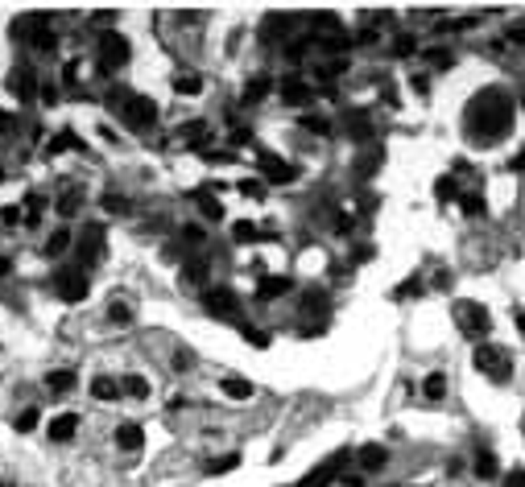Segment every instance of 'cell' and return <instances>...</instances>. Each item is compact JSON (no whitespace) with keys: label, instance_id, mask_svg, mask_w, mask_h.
I'll use <instances>...</instances> for the list:
<instances>
[{"label":"cell","instance_id":"7dc6e473","mask_svg":"<svg viewBox=\"0 0 525 487\" xmlns=\"http://www.w3.org/2000/svg\"><path fill=\"white\" fill-rule=\"evenodd\" d=\"M0 177H4V170H0Z\"/></svg>","mask_w":525,"mask_h":487},{"label":"cell","instance_id":"ba28073f","mask_svg":"<svg viewBox=\"0 0 525 487\" xmlns=\"http://www.w3.org/2000/svg\"><path fill=\"white\" fill-rule=\"evenodd\" d=\"M344 463H348V450H335V454H331V458H323V463H318V467H314V471H310L298 487H327L331 479H335V471H340Z\"/></svg>","mask_w":525,"mask_h":487},{"label":"cell","instance_id":"d4e9b609","mask_svg":"<svg viewBox=\"0 0 525 487\" xmlns=\"http://www.w3.org/2000/svg\"><path fill=\"white\" fill-rule=\"evenodd\" d=\"M435 194H438V203H459V186H455V177H438Z\"/></svg>","mask_w":525,"mask_h":487},{"label":"cell","instance_id":"277c9868","mask_svg":"<svg viewBox=\"0 0 525 487\" xmlns=\"http://www.w3.org/2000/svg\"><path fill=\"white\" fill-rule=\"evenodd\" d=\"M129 58H132V50H129V42H125L120 34H104V38H99V71H104V75L120 71Z\"/></svg>","mask_w":525,"mask_h":487},{"label":"cell","instance_id":"7c38bea8","mask_svg":"<svg viewBox=\"0 0 525 487\" xmlns=\"http://www.w3.org/2000/svg\"><path fill=\"white\" fill-rule=\"evenodd\" d=\"M75 430H79V417H75V413H58V417L50 421V438H54V442L75 438Z\"/></svg>","mask_w":525,"mask_h":487},{"label":"cell","instance_id":"ffe728a7","mask_svg":"<svg viewBox=\"0 0 525 487\" xmlns=\"http://www.w3.org/2000/svg\"><path fill=\"white\" fill-rule=\"evenodd\" d=\"M120 393L132 400H145L149 397V380H145V376H125V380H120Z\"/></svg>","mask_w":525,"mask_h":487},{"label":"cell","instance_id":"5b68a950","mask_svg":"<svg viewBox=\"0 0 525 487\" xmlns=\"http://www.w3.org/2000/svg\"><path fill=\"white\" fill-rule=\"evenodd\" d=\"M54 289H58V298H62L66 306H75V302L88 298V272H83V268H58Z\"/></svg>","mask_w":525,"mask_h":487},{"label":"cell","instance_id":"8fae6325","mask_svg":"<svg viewBox=\"0 0 525 487\" xmlns=\"http://www.w3.org/2000/svg\"><path fill=\"white\" fill-rule=\"evenodd\" d=\"M356 463H360L364 471H381V467L389 463V450H385V446H377V442H368V446H360V450H356Z\"/></svg>","mask_w":525,"mask_h":487},{"label":"cell","instance_id":"cb8c5ba5","mask_svg":"<svg viewBox=\"0 0 525 487\" xmlns=\"http://www.w3.org/2000/svg\"><path fill=\"white\" fill-rule=\"evenodd\" d=\"M223 393H227V397H236V400H244V397H253V384H248V380H240V376H227V380H223Z\"/></svg>","mask_w":525,"mask_h":487},{"label":"cell","instance_id":"30bf717a","mask_svg":"<svg viewBox=\"0 0 525 487\" xmlns=\"http://www.w3.org/2000/svg\"><path fill=\"white\" fill-rule=\"evenodd\" d=\"M99 256H104V231H99V227H88L83 240H79V261H83V265H95Z\"/></svg>","mask_w":525,"mask_h":487},{"label":"cell","instance_id":"f6af8a7d","mask_svg":"<svg viewBox=\"0 0 525 487\" xmlns=\"http://www.w3.org/2000/svg\"><path fill=\"white\" fill-rule=\"evenodd\" d=\"M513 170H525V149L517 153V157H513Z\"/></svg>","mask_w":525,"mask_h":487},{"label":"cell","instance_id":"4fadbf2b","mask_svg":"<svg viewBox=\"0 0 525 487\" xmlns=\"http://www.w3.org/2000/svg\"><path fill=\"white\" fill-rule=\"evenodd\" d=\"M13 91H17L21 99H34V95H38V75H34L29 66H17V75H13Z\"/></svg>","mask_w":525,"mask_h":487},{"label":"cell","instance_id":"7bdbcfd3","mask_svg":"<svg viewBox=\"0 0 525 487\" xmlns=\"http://www.w3.org/2000/svg\"><path fill=\"white\" fill-rule=\"evenodd\" d=\"M505 487H525V471H509V475H505Z\"/></svg>","mask_w":525,"mask_h":487},{"label":"cell","instance_id":"52a82bcc","mask_svg":"<svg viewBox=\"0 0 525 487\" xmlns=\"http://www.w3.org/2000/svg\"><path fill=\"white\" fill-rule=\"evenodd\" d=\"M261 177L273 182V186H290V182L298 177V166H290V161H281V157H273V153H261Z\"/></svg>","mask_w":525,"mask_h":487},{"label":"cell","instance_id":"4dcf8cb0","mask_svg":"<svg viewBox=\"0 0 525 487\" xmlns=\"http://www.w3.org/2000/svg\"><path fill=\"white\" fill-rule=\"evenodd\" d=\"M232 240H240V244H253V240H257V223H248V219L232 223Z\"/></svg>","mask_w":525,"mask_h":487},{"label":"cell","instance_id":"f1b7e54d","mask_svg":"<svg viewBox=\"0 0 525 487\" xmlns=\"http://www.w3.org/2000/svg\"><path fill=\"white\" fill-rule=\"evenodd\" d=\"M269 87H273L269 79H253V83L244 87V103H261L265 95H269Z\"/></svg>","mask_w":525,"mask_h":487},{"label":"cell","instance_id":"f546056e","mask_svg":"<svg viewBox=\"0 0 525 487\" xmlns=\"http://www.w3.org/2000/svg\"><path fill=\"white\" fill-rule=\"evenodd\" d=\"M496 467H500V463H496L488 450H480V454H476V475H480V479H492V475H496Z\"/></svg>","mask_w":525,"mask_h":487},{"label":"cell","instance_id":"836d02e7","mask_svg":"<svg viewBox=\"0 0 525 487\" xmlns=\"http://www.w3.org/2000/svg\"><path fill=\"white\" fill-rule=\"evenodd\" d=\"M459 207H463L472 219H480V215H484V198H480V194H459Z\"/></svg>","mask_w":525,"mask_h":487},{"label":"cell","instance_id":"5bb4252c","mask_svg":"<svg viewBox=\"0 0 525 487\" xmlns=\"http://www.w3.org/2000/svg\"><path fill=\"white\" fill-rule=\"evenodd\" d=\"M116 446H120V450H141V446H145V430L125 421V426L116 430Z\"/></svg>","mask_w":525,"mask_h":487},{"label":"cell","instance_id":"74e56055","mask_svg":"<svg viewBox=\"0 0 525 487\" xmlns=\"http://www.w3.org/2000/svg\"><path fill=\"white\" fill-rule=\"evenodd\" d=\"M302 129H310V133H331V124H327L323 116H302Z\"/></svg>","mask_w":525,"mask_h":487},{"label":"cell","instance_id":"b9f144b4","mask_svg":"<svg viewBox=\"0 0 525 487\" xmlns=\"http://www.w3.org/2000/svg\"><path fill=\"white\" fill-rule=\"evenodd\" d=\"M104 207H108V211H116V215H120V211H125V198H120V194H104Z\"/></svg>","mask_w":525,"mask_h":487},{"label":"cell","instance_id":"3957f363","mask_svg":"<svg viewBox=\"0 0 525 487\" xmlns=\"http://www.w3.org/2000/svg\"><path fill=\"white\" fill-rule=\"evenodd\" d=\"M476 368H480L488 380H496V384H509V376H513V372H509V355L500 351L496 343H480V347H476Z\"/></svg>","mask_w":525,"mask_h":487},{"label":"cell","instance_id":"d590c367","mask_svg":"<svg viewBox=\"0 0 525 487\" xmlns=\"http://www.w3.org/2000/svg\"><path fill=\"white\" fill-rule=\"evenodd\" d=\"M199 207H203V215H207V219H223V207H219L211 194H203V198H199Z\"/></svg>","mask_w":525,"mask_h":487},{"label":"cell","instance_id":"60d3db41","mask_svg":"<svg viewBox=\"0 0 525 487\" xmlns=\"http://www.w3.org/2000/svg\"><path fill=\"white\" fill-rule=\"evenodd\" d=\"M244 339H248L253 347H269V335H265V330H253V326L244 330Z\"/></svg>","mask_w":525,"mask_h":487},{"label":"cell","instance_id":"4316f807","mask_svg":"<svg viewBox=\"0 0 525 487\" xmlns=\"http://www.w3.org/2000/svg\"><path fill=\"white\" fill-rule=\"evenodd\" d=\"M174 91L178 95H199V91H203V79H199V75H174Z\"/></svg>","mask_w":525,"mask_h":487},{"label":"cell","instance_id":"e0dca14e","mask_svg":"<svg viewBox=\"0 0 525 487\" xmlns=\"http://www.w3.org/2000/svg\"><path fill=\"white\" fill-rule=\"evenodd\" d=\"M46 388H50V393H71V388H75V372H71V368L50 372V376H46Z\"/></svg>","mask_w":525,"mask_h":487},{"label":"cell","instance_id":"e575fe53","mask_svg":"<svg viewBox=\"0 0 525 487\" xmlns=\"http://www.w3.org/2000/svg\"><path fill=\"white\" fill-rule=\"evenodd\" d=\"M426 62H430V66H451L455 54H451V50H426Z\"/></svg>","mask_w":525,"mask_h":487},{"label":"cell","instance_id":"44dd1931","mask_svg":"<svg viewBox=\"0 0 525 487\" xmlns=\"http://www.w3.org/2000/svg\"><path fill=\"white\" fill-rule=\"evenodd\" d=\"M71 244H75V235H71V231L62 227V231H54V235L46 240V256H62V252H66Z\"/></svg>","mask_w":525,"mask_h":487},{"label":"cell","instance_id":"6da1fadb","mask_svg":"<svg viewBox=\"0 0 525 487\" xmlns=\"http://www.w3.org/2000/svg\"><path fill=\"white\" fill-rule=\"evenodd\" d=\"M463 129L476 145H496L513 129V99L505 91H480L463 112Z\"/></svg>","mask_w":525,"mask_h":487},{"label":"cell","instance_id":"bcb514c9","mask_svg":"<svg viewBox=\"0 0 525 487\" xmlns=\"http://www.w3.org/2000/svg\"><path fill=\"white\" fill-rule=\"evenodd\" d=\"M517 326H522V335H525V310H517Z\"/></svg>","mask_w":525,"mask_h":487},{"label":"cell","instance_id":"ab89813d","mask_svg":"<svg viewBox=\"0 0 525 487\" xmlns=\"http://www.w3.org/2000/svg\"><path fill=\"white\" fill-rule=\"evenodd\" d=\"M414 50H418V45H414V38H401V42H393V54H397V58H410Z\"/></svg>","mask_w":525,"mask_h":487},{"label":"cell","instance_id":"f35d334b","mask_svg":"<svg viewBox=\"0 0 525 487\" xmlns=\"http://www.w3.org/2000/svg\"><path fill=\"white\" fill-rule=\"evenodd\" d=\"M75 207H79V194H62V198H58V211H62V215H75Z\"/></svg>","mask_w":525,"mask_h":487},{"label":"cell","instance_id":"d6986e66","mask_svg":"<svg viewBox=\"0 0 525 487\" xmlns=\"http://www.w3.org/2000/svg\"><path fill=\"white\" fill-rule=\"evenodd\" d=\"M38 421H42V413L29 405V409H21V413L13 417V430H17V434H34V430H38Z\"/></svg>","mask_w":525,"mask_h":487},{"label":"cell","instance_id":"8992f818","mask_svg":"<svg viewBox=\"0 0 525 487\" xmlns=\"http://www.w3.org/2000/svg\"><path fill=\"white\" fill-rule=\"evenodd\" d=\"M125 124H129V129H153V124H158V103L145 99V95L129 99V108H125Z\"/></svg>","mask_w":525,"mask_h":487},{"label":"cell","instance_id":"603a6c76","mask_svg":"<svg viewBox=\"0 0 525 487\" xmlns=\"http://www.w3.org/2000/svg\"><path fill=\"white\" fill-rule=\"evenodd\" d=\"M182 281H186V285H203V281H207V265H203V261H186V265H182Z\"/></svg>","mask_w":525,"mask_h":487},{"label":"cell","instance_id":"ac0fdd59","mask_svg":"<svg viewBox=\"0 0 525 487\" xmlns=\"http://www.w3.org/2000/svg\"><path fill=\"white\" fill-rule=\"evenodd\" d=\"M290 289H294L290 277H269V281H261L257 293H261V302H265V298H281V293H290Z\"/></svg>","mask_w":525,"mask_h":487},{"label":"cell","instance_id":"9a60e30c","mask_svg":"<svg viewBox=\"0 0 525 487\" xmlns=\"http://www.w3.org/2000/svg\"><path fill=\"white\" fill-rule=\"evenodd\" d=\"M344 129H348V136H351V140H368V136H372V120H368L364 112H348Z\"/></svg>","mask_w":525,"mask_h":487},{"label":"cell","instance_id":"83f0119b","mask_svg":"<svg viewBox=\"0 0 525 487\" xmlns=\"http://www.w3.org/2000/svg\"><path fill=\"white\" fill-rule=\"evenodd\" d=\"M178 248H203V227H195V223L182 227L178 231Z\"/></svg>","mask_w":525,"mask_h":487},{"label":"cell","instance_id":"7402d4cb","mask_svg":"<svg viewBox=\"0 0 525 487\" xmlns=\"http://www.w3.org/2000/svg\"><path fill=\"white\" fill-rule=\"evenodd\" d=\"M281 99H286V103H307L310 91H307V83H298V79H286V83H281Z\"/></svg>","mask_w":525,"mask_h":487},{"label":"cell","instance_id":"1f68e13d","mask_svg":"<svg viewBox=\"0 0 525 487\" xmlns=\"http://www.w3.org/2000/svg\"><path fill=\"white\" fill-rule=\"evenodd\" d=\"M62 149H83V140L75 133H58L54 140H50V153H62Z\"/></svg>","mask_w":525,"mask_h":487},{"label":"cell","instance_id":"d6a6232c","mask_svg":"<svg viewBox=\"0 0 525 487\" xmlns=\"http://www.w3.org/2000/svg\"><path fill=\"white\" fill-rule=\"evenodd\" d=\"M240 467V454H223V458H216L211 467H207V475H227V471H236Z\"/></svg>","mask_w":525,"mask_h":487},{"label":"cell","instance_id":"9c48e42d","mask_svg":"<svg viewBox=\"0 0 525 487\" xmlns=\"http://www.w3.org/2000/svg\"><path fill=\"white\" fill-rule=\"evenodd\" d=\"M203 306H207V314H216V318H240V306H236V298H232L227 289H207V293H203Z\"/></svg>","mask_w":525,"mask_h":487},{"label":"cell","instance_id":"2e32d148","mask_svg":"<svg viewBox=\"0 0 525 487\" xmlns=\"http://www.w3.org/2000/svg\"><path fill=\"white\" fill-rule=\"evenodd\" d=\"M91 397L95 400H116L120 397V380H112V376H95V380H91Z\"/></svg>","mask_w":525,"mask_h":487},{"label":"cell","instance_id":"484cf974","mask_svg":"<svg viewBox=\"0 0 525 487\" xmlns=\"http://www.w3.org/2000/svg\"><path fill=\"white\" fill-rule=\"evenodd\" d=\"M422 393H426V400H438L442 393H447V376H442V372L426 376V380H422Z\"/></svg>","mask_w":525,"mask_h":487},{"label":"cell","instance_id":"8d00e7d4","mask_svg":"<svg viewBox=\"0 0 525 487\" xmlns=\"http://www.w3.org/2000/svg\"><path fill=\"white\" fill-rule=\"evenodd\" d=\"M108 318H112V322H132V310L125 302H112V306H108Z\"/></svg>","mask_w":525,"mask_h":487},{"label":"cell","instance_id":"7a4b0ae2","mask_svg":"<svg viewBox=\"0 0 525 487\" xmlns=\"http://www.w3.org/2000/svg\"><path fill=\"white\" fill-rule=\"evenodd\" d=\"M455 322L463 326V335H468V339H484V335L492 330V318H488V310H484L480 302H472V298H463V302L455 306Z\"/></svg>","mask_w":525,"mask_h":487},{"label":"cell","instance_id":"c3c4849f","mask_svg":"<svg viewBox=\"0 0 525 487\" xmlns=\"http://www.w3.org/2000/svg\"><path fill=\"white\" fill-rule=\"evenodd\" d=\"M522 103H525V95H522Z\"/></svg>","mask_w":525,"mask_h":487},{"label":"cell","instance_id":"ee69618b","mask_svg":"<svg viewBox=\"0 0 525 487\" xmlns=\"http://www.w3.org/2000/svg\"><path fill=\"white\" fill-rule=\"evenodd\" d=\"M240 190H244V194H253V198H257V194H265L261 182H240Z\"/></svg>","mask_w":525,"mask_h":487}]
</instances>
